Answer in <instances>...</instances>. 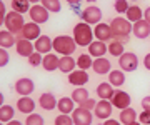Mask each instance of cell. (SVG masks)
Wrapping results in <instances>:
<instances>
[{
  "label": "cell",
  "mask_w": 150,
  "mask_h": 125,
  "mask_svg": "<svg viewBox=\"0 0 150 125\" xmlns=\"http://www.w3.org/2000/svg\"><path fill=\"white\" fill-rule=\"evenodd\" d=\"M132 25L127 18H122V17H117L110 22V28H112L113 33V40H118V42H127L129 40V35L132 33Z\"/></svg>",
  "instance_id": "6da1fadb"
},
{
  "label": "cell",
  "mask_w": 150,
  "mask_h": 125,
  "mask_svg": "<svg viewBox=\"0 0 150 125\" xmlns=\"http://www.w3.org/2000/svg\"><path fill=\"white\" fill-rule=\"evenodd\" d=\"M93 30H92V25L85 22H79L74 27V40L79 47H88V45L93 42Z\"/></svg>",
  "instance_id": "7a4b0ae2"
},
{
  "label": "cell",
  "mask_w": 150,
  "mask_h": 125,
  "mask_svg": "<svg viewBox=\"0 0 150 125\" xmlns=\"http://www.w3.org/2000/svg\"><path fill=\"white\" fill-rule=\"evenodd\" d=\"M52 45H54L55 52L60 54L62 57L72 55L77 50V44H75L74 37H70V35H59V37H55Z\"/></svg>",
  "instance_id": "3957f363"
},
{
  "label": "cell",
  "mask_w": 150,
  "mask_h": 125,
  "mask_svg": "<svg viewBox=\"0 0 150 125\" xmlns=\"http://www.w3.org/2000/svg\"><path fill=\"white\" fill-rule=\"evenodd\" d=\"M25 25V20H23V15L18 13V12H7L5 15V27L8 32H12L13 35H18L22 32V28Z\"/></svg>",
  "instance_id": "277c9868"
},
{
  "label": "cell",
  "mask_w": 150,
  "mask_h": 125,
  "mask_svg": "<svg viewBox=\"0 0 150 125\" xmlns=\"http://www.w3.org/2000/svg\"><path fill=\"white\" fill-rule=\"evenodd\" d=\"M42 35V30H40V25L35 22H25L22 32L17 35V38H25V40H30V42H35L38 37Z\"/></svg>",
  "instance_id": "5b68a950"
},
{
  "label": "cell",
  "mask_w": 150,
  "mask_h": 125,
  "mask_svg": "<svg viewBox=\"0 0 150 125\" xmlns=\"http://www.w3.org/2000/svg\"><path fill=\"white\" fill-rule=\"evenodd\" d=\"M82 22L88 23V25H97L102 22V10L97 5H88L82 12Z\"/></svg>",
  "instance_id": "8992f818"
},
{
  "label": "cell",
  "mask_w": 150,
  "mask_h": 125,
  "mask_svg": "<svg viewBox=\"0 0 150 125\" xmlns=\"http://www.w3.org/2000/svg\"><path fill=\"white\" fill-rule=\"evenodd\" d=\"M118 65L123 72H135L139 67V57L134 52H125L122 57H118Z\"/></svg>",
  "instance_id": "52a82bcc"
},
{
  "label": "cell",
  "mask_w": 150,
  "mask_h": 125,
  "mask_svg": "<svg viewBox=\"0 0 150 125\" xmlns=\"http://www.w3.org/2000/svg\"><path fill=\"white\" fill-rule=\"evenodd\" d=\"M93 37L95 40H100V42H112L113 40V33H112V28H110V23H97L95 28H93Z\"/></svg>",
  "instance_id": "ba28073f"
},
{
  "label": "cell",
  "mask_w": 150,
  "mask_h": 125,
  "mask_svg": "<svg viewBox=\"0 0 150 125\" xmlns=\"http://www.w3.org/2000/svg\"><path fill=\"white\" fill-rule=\"evenodd\" d=\"M35 90V83H33L32 78L28 77H22L15 82V92L20 95V97H30V93Z\"/></svg>",
  "instance_id": "9c48e42d"
},
{
  "label": "cell",
  "mask_w": 150,
  "mask_h": 125,
  "mask_svg": "<svg viewBox=\"0 0 150 125\" xmlns=\"http://www.w3.org/2000/svg\"><path fill=\"white\" fill-rule=\"evenodd\" d=\"M112 110H113V105L110 100H98L95 109H93V115L100 120H107V119H110Z\"/></svg>",
  "instance_id": "30bf717a"
},
{
  "label": "cell",
  "mask_w": 150,
  "mask_h": 125,
  "mask_svg": "<svg viewBox=\"0 0 150 125\" xmlns=\"http://www.w3.org/2000/svg\"><path fill=\"white\" fill-rule=\"evenodd\" d=\"M28 15H30V18H32V22L35 23H45L48 20V17H50V12L45 8L43 5H32L30 7V10H28Z\"/></svg>",
  "instance_id": "8fae6325"
},
{
  "label": "cell",
  "mask_w": 150,
  "mask_h": 125,
  "mask_svg": "<svg viewBox=\"0 0 150 125\" xmlns=\"http://www.w3.org/2000/svg\"><path fill=\"white\" fill-rule=\"evenodd\" d=\"M72 120H74V125H92L93 115H92V112H88V110L77 107V109L72 112Z\"/></svg>",
  "instance_id": "7c38bea8"
},
{
  "label": "cell",
  "mask_w": 150,
  "mask_h": 125,
  "mask_svg": "<svg viewBox=\"0 0 150 125\" xmlns=\"http://www.w3.org/2000/svg\"><path fill=\"white\" fill-rule=\"evenodd\" d=\"M112 105L115 107V109L118 110H123V109H129L130 107V103H132V98H130V95L127 92H123V90H115V93H113V97H112Z\"/></svg>",
  "instance_id": "4fadbf2b"
},
{
  "label": "cell",
  "mask_w": 150,
  "mask_h": 125,
  "mask_svg": "<svg viewBox=\"0 0 150 125\" xmlns=\"http://www.w3.org/2000/svg\"><path fill=\"white\" fill-rule=\"evenodd\" d=\"M15 50H17V54L20 55V57L28 59V57L35 52V45H33V42H30V40H25V38H17Z\"/></svg>",
  "instance_id": "5bb4252c"
},
{
  "label": "cell",
  "mask_w": 150,
  "mask_h": 125,
  "mask_svg": "<svg viewBox=\"0 0 150 125\" xmlns=\"http://www.w3.org/2000/svg\"><path fill=\"white\" fill-rule=\"evenodd\" d=\"M52 42H54V40L48 37V35H40V37L33 42V45H35V52H38V54H42V55L50 54L52 49H54Z\"/></svg>",
  "instance_id": "9a60e30c"
},
{
  "label": "cell",
  "mask_w": 150,
  "mask_h": 125,
  "mask_svg": "<svg viewBox=\"0 0 150 125\" xmlns=\"http://www.w3.org/2000/svg\"><path fill=\"white\" fill-rule=\"evenodd\" d=\"M132 33H134V37L140 38V40H145V38L150 37V23L145 22L144 18L139 20V22H135L132 25Z\"/></svg>",
  "instance_id": "2e32d148"
},
{
  "label": "cell",
  "mask_w": 150,
  "mask_h": 125,
  "mask_svg": "<svg viewBox=\"0 0 150 125\" xmlns=\"http://www.w3.org/2000/svg\"><path fill=\"white\" fill-rule=\"evenodd\" d=\"M57 102H59V98H55V95L52 92H43L38 97V107L43 110H48V112L57 109Z\"/></svg>",
  "instance_id": "e0dca14e"
},
{
  "label": "cell",
  "mask_w": 150,
  "mask_h": 125,
  "mask_svg": "<svg viewBox=\"0 0 150 125\" xmlns=\"http://www.w3.org/2000/svg\"><path fill=\"white\" fill-rule=\"evenodd\" d=\"M92 69H93V72L98 73V75H105V73H110V72H112V64H110V60L105 59V57H98V59L93 60Z\"/></svg>",
  "instance_id": "ac0fdd59"
},
{
  "label": "cell",
  "mask_w": 150,
  "mask_h": 125,
  "mask_svg": "<svg viewBox=\"0 0 150 125\" xmlns=\"http://www.w3.org/2000/svg\"><path fill=\"white\" fill-rule=\"evenodd\" d=\"M88 55H92L93 59H98V57H105V54L108 52V47L105 42H100V40H93L88 47Z\"/></svg>",
  "instance_id": "d6986e66"
},
{
  "label": "cell",
  "mask_w": 150,
  "mask_h": 125,
  "mask_svg": "<svg viewBox=\"0 0 150 125\" xmlns=\"http://www.w3.org/2000/svg\"><path fill=\"white\" fill-rule=\"evenodd\" d=\"M69 82L72 85H77V87H83L87 82H88V73H87V70L77 69V70L69 73Z\"/></svg>",
  "instance_id": "ffe728a7"
},
{
  "label": "cell",
  "mask_w": 150,
  "mask_h": 125,
  "mask_svg": "<svg viewBox=\"0 0 150 125\" xmlns=\"http://www.w3.org/2000/svg\"><path fill=\"white\" fill-rule=\"evenodd\" d=\"M17 110L23 115H30L35 112V100L30 97H22L17 100Z\"/></svg>",
  "instance_id": "44dd1931"
},
{
  "label": "cell",
  "mask_w": 150,
  "mask_h": 125,
  "mask_svg": "<svg viewBox=\"0 0 150 125\" xmlns=\"http://www.w3.org/2000/svg\"><path fill=\"white\" fill-rule=\"evenodd\" d=\"M97 97L100 98V100H112L113 93H115V88L113 85H110L108 82H102V83H98L97 85Z\"/></svg>",
  "instance_id": "7402d4cb"
},
{
  "label": "cell",
  "mask_w": 150,
  "mask_h": 125,
  "mask_svg": "<svg viewBox=\"0 0 150 125\" xmlns=\"http://www.w3.org/2000/svg\"><path fill=\"white\" fill-rule=\"evenodd\" d=\"M59 62H60V57H59V55L50 52V54L43 55L42 67H43L47 72H55V70H59Z\"/></svg>",
  "instance_id": "603a6c76"
},
{
  "label": "cell",
  "mask_w": 150,
  "mask_h": 125,
  "mask_svg": "<svg viewBox=\"0 0 150 125\" xmlns=\"http://www.w3.org/2000/svg\"><path fill=\"white\" fill-rule=\"evenodd\" d=\"M137 119H139V115H137V112H135L134 107L123 109L122 112H120V115H118V122H120L122 125L134 124V122H137Z\"/></svg>",
  "instance_id": "cb8c5ba5"
},
{
  "label": "cell",
  "mask_w": 150,
  "mask_h": 125,
  "mask_svg": "<svg viewBox=\"0 0 150 125\" xmlns=\"http://www.w3.org/2000/svg\"><path fill=\"white\" fill-rule=\"evenodd\" d=\"M57 109H59L60 114L72 115V112L75 110L74 98H72V97H62V98H59V102H57Z\"/></svg>",
  "instance_id": "d4e9b609"
},
{
  "label": "cell",
  "mask_w": 150,
  "mask_h": 125,
  "mask_svg": "<svg viewBox=\"0 0 150 125\" xmlns=\"http://www.w3.org/2000/svg\"><path fill=\"white\" fill-rule=\"evenodd\" d=\"M77 67V60L72 57V55H67V57H60L59 62V70L64 72V73H70V72L75 70Z\"/></svg>",
  "instance_id": "484cf974"
},
{
  "label": "cell",
  "mask_w": 150,
  "mask_h": 125,
  "mask_svg": "<svg viewBox=\"0 0 150 125\" xmlns=\"http://www.w3.org/2000/svg\"><path fill=\"white\" fill-rule=\"evenodd\" d=\"M17 44V37L8 30H0V47L2 49H10L12 45L15 47Z\"/></svg>",
  "instance_id": "4316f807"
},
{
  "label": "cell",
  "mask_w": 150,
  "mask_h": 125,
  "mask_svg": "<svg viewBox=\"0 0 150 125\" xmlns=\"http://www.w3.org/2000/svg\"><path fill=\"white\" fill-rule=\"evenodd\" d=\"M108 83L113 85V87H122L123 83H125V72L123 70H112L108 73Z\"/></svg>",
  "instance_id": "83f0119b"
},
{
  "label": "cell",
  "mask_w": 150,
  "mask_h": 125,
  "mask_svg": "<svg viewBox=\"0 0 150 125\" xmlns=\"http://www.w3.org/2000/svg\"><path fill=\"white\" fill-rule=\"evenodd\" d=\"M125 15H127L125 18H127L130 23H135V22H139V20L144 18V10H142L139 5H130Z\"/></svg>",
  "instance_id": "f1b7e54d"
},
{
  "label": "cell",
  "mask_w": 150,
  "mask_h": 125,
  "mask_svg": "<svg viewBox=\"0 0 150 125\" xmlns=\"http://www.w3.org/2000/svg\"><path fill=\"white\" fill-rule=\"evenodd\" d=\"M108 47V54L113 55V57H122L125 54V44L123 42H118V40H112L107 44Z\"/></svg>",
  "instance_id": "f546056e"
},
{
  "label": "cell",
  "mask_w": 150,
  "mask_h": 125,
  "mask_svg": "<svg viewBox=\"0 0 150 125\" xmlns=\"http://www.w3.org/2000/svg\"><path fill=\"white\" fill-rule=\"evenodd\" d=\"M13 115H15V109L12 105H2L0 107V122L2 124H7L13 120Z\"/></svg>",
  "instance_id": "4dcf8cb0"
},
{
  "label": "cell",
  "mask_w": 150,
  "mask_h": 125,
  "mask_svg": "<svg viewBox=\"0 0 150 125\" xmlns=\"http://www.w3.org/2000/svg\"><path fill=\"white\" fill-rule=\"evenodd\" d=\"M30 2L28 0H12V10L13 12H18V13H27L30 10Z\"/></svg>",
  "instance_id": "1f68e13d"
},
{
  "label": "cell",
  "mask_w": 150,
  "mask_h": 125,
  "mask_svg": "<svg viewBox=\"0 0 150 125\" xmlns=\"http://www.w3.org/2000/svg\"><path fill=\"white\" fill-rule=\"evenodd\" d=\"M70 97L74 98L75 103H82L83 100L90 98V97H88V90H87L85 87H77L74 92H72V95H70Z\"/></svg>",
  "instance_id": "d6a6232c"
},
{
  "label": "cell",
  "mask_w": 150,
  "mask_h": 125,
  "mask_svg": "<svg viewBox=\"0 0 150 125\" xmlns=\"http://www.w3.org/2000/svg\"><path fill=\"white\" fill-rule=\"evenodd\" d=\"M92 64H93V60H92V55H88V54H82L77 59V67L80 70H88V69H92Z\"/></svg>",
  "instance_id": "836d02e7"
},
{
  "label": "cell",
  "mask_w": 150,
  "mask_h": 125,
  "mask_svg": "<svg viewBox=\"0 0 150 125\" xmlns=\"http://www.w3.org/2000/svg\"><path fill=\"white\" fill-rule=\"evenodd\" d=\"M40 5H43L50 13H59V12L62 10V4H60V0H42Z\"/></svg>",
  "instance_id": "e575fe53"
},
{
  "label": "cell",
  "mask_w": 150,
  "mask_h": 125,
  "mask_svg": "<svg viewBox=\"0 0 150 125\" xmlns=\"http://www.w3.org/2000/svg\"><path fill=\"white\" fill-rule=\"evenodd\" d=\"M25 125H45V122H43V117L40 114H30L27 115V119H25Z\"/></svg>",
  "instance_id": "d590c367"
},
{
  "label": "cell",
  "mask_w": 150,
  "mask_h": 125,
  "mask_svg": "<svg viewBox=\"0 0 150 125\" xmlns=\"http://www.w3.org/2000/svg\"><path fill=\"white\" fill-rule=\"evenodd\" d=\"M54 125H74V120H72V115L67 114H60L55 117Z\"/></svg>",
  "instance_id": "8d00e7d4"
},
{
  "label": "cell",
  "mask_w": 150,
  "mask_h": 125,
  "mask_svg": "<svg viewBox=\"0 0 150 125\" xmlns=\"http://www.w3.org/2000/svg\"><path fill=\"white\" fill-rule=\"evenodd\" d=\"M129 7V0H115V4H113V8L117 13H127Z\"/></svg>",
  "instance_id": "74e56055"
},
{
  "label": "cell",
  "mask_w": 150,
  "mask_h": 125,
  "mask_svg": "<svg viewBox=\"0 0 150 125\" xmlns=\"http://www.w3.org/2000/svg\"><path fill=\"white\" fill-rule=\"evenodd\" d=\"M42 60H43V55L42 54L33 52V54L28 57V64H30L32 67H38V65H42Z\"/></svg>",
  "instance_id": "f35d334b"
},
{
  "label": "cell",
  "mask_w": 150,
  "mask_h": 125,
  "mask_svg": "<svg viewBox=\"0 0 150 125\" xmlns=\"http://www.w3.org/2000/svg\"><path fill=\"white\" fill-rule=\"evenodd\" d=\"M8 62H10V55H8L7 49H2V47H0V69L8 65Z\"/></svg>",
  "instance_id": "ab89813d"
},
{
  "label": "cell",
  "mask_w": 150,
  "mask_h": 125,
  "mask_svg": "<svg viewBox=\"0 0 150 125\" xmlns=\"http://www.w3.org/2000/svg\"><path fill=\"white\" fill-rule=\"evenodd\" d=\"M95 105H97V102L93 98H87V100H83L82 103H79L80 109H85V110H88V112H92V110L95 109Z\"/></svg>",
  "instance_id": "60d3db41"
},
{
  "label": "cell",
  "mask_w": 150,
  "mask_h": 125,
  "mask_svg": "<svg viewBox=\"0 0 150 125\" xmlns=\"http://www.w3.org/2000/svg\"><path fill=\"white\" fill-rule=\"evenodd\" d=\"M139 122L142 125H150V112H142L139 115Z\"/></svg>",
  "instance_id": "b9f144b4"
},
{
  "label": "cell",
  "mask_w": 150,
  "mask_h": 125,
  "mask_svg": "<svg viewBox=\"0 0 150 125\" xmlns=\"http://www.w3.org/2000/svg\"><path fill=\"white\" fill-rule=\"evenodd\" d=\"M140 103H142V109H144V112H150V95L144 97Z\"/></svg>",
  "instance_id": "7bdbcfd3"
},
{
  "label": "cell",
  "mask_w": 150,
  "mask_h": 125,
  "mask_svg": "<svg viewBox=\"0 0 150 125\" xmlns=\"http://www.w3.org/2000/svg\"><path fill=\"white\" fill-rule=\"evenodd\" d=\"M144 67L147 69V70L150 72V54L145 55V59H144Z\"/></svg>",
  "instance_id": "ee69618b"
},
{
  "label": "cell",
  "mask_w": 150,
  "mask_h": 125,
  "mask_svg": "<svg viewBox=\"0 0 150 125\" xmlns=\"http://www.w3.org/2000/svg\"><path fill=\"white\" fill-rule=\"evenodd\" d=\"M102 125H122V124H120L118 120H113V119H107V120H105V122H103Z\"/></svg>",
  "instance_id": "f6af8a7d"
},
{
  "label": "cell",
  "mask_w": 150,
  "mask_h": 125,
  "mask_svg": "<svg viewBox=\"0 0 150 125\" xmlns=\"http://www.w3.org/2000/svg\"><path fill=\"white\" fill-rule=\"evenodd\" d=\"M144 20L150 23V7H147V8H145V12H144Z\"/></svg>",
  "instance_id": "bcb514c9"
},
{
  "label": "cell",
  "mask_w": 150,
  "mask_h": 125,
  "mask_svg": "<svg viewBox=\"0 0 150 125\" xmlns=\"http://www.w3.org/2000/svg\"><path fill=\"white\" fill-rule=\"evenodd\" d=\"M7 15V10H5V4L0 0V17H5Z\"/></svg>",
  "instance_id": "7dc6e473"
},
{
  "label": "cell",
  "mask_w": 150,
  "mask_h": 125,
  "mask_svg": "<svg viewBox=\"0 0 150 125\" xmlns=\"http://www.w3.org/2000/svg\"><path fill=\"white\" fill-rule=\"evenodd\" d=\"M65 2H67L69 5H80L82 0H65Z\"/></svg>",
  "instance_id": "c3c4849f"
},
{
  "label": "cell",
  "mask_w": 150,
  "mask_h": 125,
  "mask_svg": "<svg viewBox=\"0 0 150 125\" xmlns=\"http://www.w3.org/2000/svg\"><path fill=\"white\" fill-rule=\"evenodd\" d=\"M5 125H23V124H22L20 120H15V119H13V120H10V122H7Z\"/></svg>",
  "instance_id": "681fc988"
},
{
  "label": "cell",
  "mask_w": 150,
  "mask_h": 125,
  "mask_svg": "<svg viewBox=\"0 0 150 125\" xmlns=\"http://www.w3.org/2000/svg\"><path fill=\"white\" fill-rule=\"evenodd\" d=\"M4 102H5V97H4V93L0 92V107H2V105H5Z\"/></svg>",
  "instance_id": "f907efd6"
},
{
  "label": "cell",
  "mask_w": 150,
  "mask_h": 125,
  "mask_svg": "<svg viewBox=\"0 0 150 125\" xmlns=\"http://www.w3.org/2000/svg\"><path fill=\"white\" fill-rule=\"evenodd\" d=\"M28 2H30V4H33V5H37V4H40V2H42V0H28Z\"/></svg>",
  "instance_id": "816d5d0a"
},
{
  "label": "cell",
  "mask_w": 150,
  "mask_h": 125,
  "mask_svg": "<svg viewBox=\"0 0 150 125\" xmlns=\"http://www.w3.org/2000/svg\"><path fill=\"white\" fill-rule=\"evenodd\" d=\"M130 125H142L140 122H134V124H130Z\"/></svg>",
  "instance_id": "f5cc1de1"
},
{
  "label": "cell",
  "mask_w": 150,
  "mask_h": 125,
  "mask_svg": "<svg viewBox=\"0 0 150 125\" xmlns=\"http://www.w3.org/2000/svg\"><path fill=\"white\" fill-rule=\"evenodd\" d=\"M87 2H88V4H93V2H97V0H87Z\"/></svg>",
  "instance_id": "db71d44e"
},
{
  "label": "cell",
  "mask_w": 150,
  "mask_h": 125,
  "mask_svg": "<svg viewBox=\"0 0 150 125\" xmlns=\"http://www.w3.org/2000/svg\"><path fill=\"white\" fill-rule=\"evenodd\" d=\"M130 2H139V0H130Z\"/></svg>",
  "instance_id": "11a10c76"
},
{
  "label": "cell",
  "mask_w": 150,
  "mask_h": 125,
  "mask_svg": "<svg viewBox=\"0 0 150 125\" xmlns=\"http://www.w3.org/2000/svg\"><path fill=\"white\" fill-rule=\"evenodd\" d=\"M0 125H4V124H2V122H0Z\"/></svg>",
  "instance_id": "9f6ffc18"
}]
</instances>
